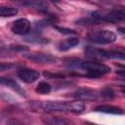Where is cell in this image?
<instances>
[{
	"label": "cell",
	"instance_id": "6da1fadb",
	"mask_svg": "<svg viewBox=\"0 0 125 125\" xmlns=\"http://www.w3.org/2000/svg\"><path fill=\"white\" fill-rule=\"evenodd\" d=\"M37 108L46 111H62V112H73L81 113L85 109V104L82 102H43L33 103Z\"/></svg>",
	"mask_w": 125,
	"mask_h": 125
},
{
	"label": "cell",
	"instance_id": "7a4b0ae2",
	"mask_svg": "<svg viewBox=\"0 0 125 125\" xmlns=\"http://www.w3.org/2000/svg\"><path fill=\"white\" fill-rule=\"evenodd\" d=\"M80 68L86 72V76L91 78H98L110 72L109 66L97 62H81Z\"/></svg>",
	"mask_w": 125,
	"mask_h": 125
},
{
	"label": "cell",
	"instance_id": "3957f363",
	"mask_svg": "<svg viewBox=\"0 0 125 125\" xmlns=\"http://www.w3.org/2000/svg\"><path fill=\"white\" fill-rule=\"evenodd\" d=\"M88 39L95 44H110L113 43L116 40V35L107 29H101V30H95L88 34Z\"/></svg>",
	"mask_w": 125,
	"mask_h": 125
},
{
	"label": "cell",
	"instance_id": "277c9868",
	"mask_svg": "<svg viewBox=\"0 0 125 125\" xmlns=\"http://www.w3.org/2000/svg\"><path fill=\"white\" fill-rule=\"evenodd\" d=\"M30 27H31V24L27 19H19L12 23L11 30L14 34L25 35L29 33Z\"/></svg>",
	"mask_w": 125,
	"mask_h": 125
},
{
	"label": "cell",
	"instance_id": "5b68a950",
	"mask_svg": "<svg viewBox=\"0 0 125 125\" xmlns=\"http://www.w3.org/2000/svg\"><path fill=\"white\" fill-rule=\"evenodd\" d=\"M72 97L83 101H94L99 98V94L97 91L90 88H80L72 93Z\"/></svg>",
	"mask_w": 125,
	"mask_h": 125
},
{
	"label": "cell",
	"instance_id": "8992f818",
	"mask_svg": "<svg viewBox=\"0 0 125 125\" xmlns=\"http://www.w3.org/2000/svg\"><path fill=\"white\" fill-rule=\"evenodd\" d=\"M18 76L25 83H33L39 78L40 74L34 69L21 68L18 70Z\"/></svg>",
	"mask_w": 125,
	"mask_h": 125
},
{
	"label": "cell",
	"instance_id": "52a82bcc",
	"mask_svg": "<svg viewBox=\"0 0 125 125\" xmlns=\"http://www.w3.org/2000/svg\"><path fill=\"white\" fill-rule=\"evenodd\" d=\"M92 18L100 21L101 22L104 21V22H116L118 21L117 19L115 18V16L113 15V13L110 11H102V10H99V11H95L93 12L92 14Z\"/></svg>",
	"mask_w": 125,
	"mask_h": 125
},
{
	"label": "cell",
	"instance_id": "ba28073f",
	"mask_svg": "<svg viewBox=\"0 0 125 125\" xmlns=\"http://www.w3.org/2000/svg\"><path fill=\"white\" fill-rule=\"evenodd\" d=\"M27 59H29L32 62H40V63H52L57 61V59L50 55V54H43V53H34L26 56Z\"/></svg>",
	"mask_w": 125,
	"mask_h": 125
},
{
	"label": "cell",
	"instance_id": "9c48e42d",
	"mask_svg": "<svg viewBox=\"0 0 125 125\" xmlns=\"http://www.w3.org/2000/svg\"><path fill=\"white\" fill-rule=\"evenodd\" d=\"M78 44H79V38H77V37H70V38H67V39L60 42L58 48H59L60 51L65 52V51H68L69 49L75 47Z\"/></svg>",
	"mask_w": 125,
	"mask_h": 125
},
{
	"label": "cell",
	"instance_id": "30bf717a",
	"mask_svg": "<svg viewBox=\"0 0 125 125\" xmlns=\"http://www.w3.org/2000/svg\"><path fill=\"white\" fill-rule=\"evenodd\" d=\"M96 111H100V112H104V113H111V114H122L123 110L118 107V106H114L111 104H103V105H99L95 108Z\"/></svg>",
	"mask_w": 125,
	"mask_h": 125
},
{
	"label": "cell",
	"instance_id": "8fae6325",
	"mask_svg": "<svg viewBox=\"0 0 125 125\" xmlns=\"http://www.w3.org/2000/svg\"><path fill=\"white\" fill-rule=\"evenodd\" d=\"M42 119L44 123L51 124V125H66L71 123L69 120H66L64 118H61L58 116H46V117H43Z\"/></svg>",
	"mask_w": 125,
	"mask_h": 125
},
{
	"label": "cell",
	"instance_id": "7c38bea8",
	"mask_svg": "<svg viewBox=\"0 0 125 125\" xmlns=\"http://www.w3.org/2000/svg\"><path fill=\"white\" fill-rule=\"evenodd\" d=\"M0 81H1L2 84H4V85L8 86L9 88L13 89L14 91H16L17 93H19L20 95L24 96V91H23V90L20 87V85H19L18 83H16L14 80L9 79V78H5V77H1V78H0Z\"/></svg>",
	"mask_w": 125,
	"mask_h": 125
},
{
	"label": "cell",
	"instance_id": "4fadbf2b",
	"mask_svg": "<svg viewBox=\"0 0 125 125\" xmlns=\"http://www.w3.org/2000/svg\"><path fill=\"white\" fill-rule=\"evenodd\" d=\"M111 12L113 13V15L115 16V18L117 19V21H125V6H114L111 9Z\"/></svg>",
	"mask_w": 125,
	"mask_h": 125
},
{
	"label": "cell",
	"instance_id": "5bb4252c",
	"mask_svg": "<svg viewBox=\"0 0 125 125\" xmlns=\"http://www.w3.org/2000/svg\"><path fill=\"white\" fill-rule=\"evenodd\" d=\"M18 9L14 8V7H6V6H2L0 7V16L1 17H13L16 16L18 14Z\"/></svg>",
	"mask_w": 125,
	"mask_h": 125
},
{
	"label": "cell",
	"instance_id": "9a60e30c",
	"mask_svg": "<svg viewBox=\"0 0 125 125\" xmlns=\"http://www.w3.org/2000/svg\"><path fill=\"white\" fill-rule=\"evenodd\" d=\"M52 90V87L49 83L45 82V81H41L38 83V85L36 86L35 88V91L38 93V94H42V95H45V94H49Z\"/></svg>",
	"mask_w": 125,
	"mask_h": 125
},
{
	"label": "cell",
	"instance_id": "2e32d148",
	"mask_svg": "<svg viewBox=\"0 0 125 125\" xmlns=\"http://www.w3.org/2000/svg\"><path fill=\"white\" fill-rule=\"evenodd\" d=\"M100 95L104 98V99H107V100H112L114 97H115V92L113 91V89L109 86H105L104 87L101 92H100Z\"/></svg>",
	"mask_w": 125,
	"mask_h": 125
},
{
	"label": "cell",
	"instance_id": "e0dca14e",
	"mask_svg": "<svg viewBox=\"0 0 125 125\" xmlns=\"http://www.w3.org/2000/svg\"><path fill=\"white\" fill-rule=\"evenodd\" d=\"M77 24H80V25H93V24H99L101 21L92 18V19H89V18H84V19H80L78 21H76Z\"/></svg>",
	"mask_w": 125,
	"mask_h": 125
},
{
	"label": "cell",
	"instance_id": "ac0fdd59",
	"mask_svg": "<svg viewBox=\"0 0 125 125\" xmlns=\"http://www.w3.org/2000/svg\"><path fill=\"white\" fill-rule=\"evenodd\" d=\"M44 76L47 77V78H63L64 75L63 74H61V73H53V72H48V71H45L44 72Z\"/></svg>",
	"mask_w": 125,
	"mask_h": 125
},
{
	"label": "cell",
	"instance_id": "d6986e66",
	"mask_svg": "<svg viewBox=\"0 0 125 125\" xmlns=\"http://www.w3.org/2000/svg\"><path fill=\"white\" fill-rule=\"evenodd\" d=\"M55 28L63 34H75L76 33L74 30L69 29V28H64V27H60V26H55Z\"/></svg>",
	"mask_w": 125,
	"mask_h": 125
},
{
	"label": "cell",
	"instance_id": "ffe728a7",
	"mask_svg": "<svg viewBox=\"0 0 125 125\" xmlns=\"http://www.w3.org/2000/svg\"><path fill=\"white\" fill-rule=\"evenodd\" d=\"M121 69H119V70H117V74L120 76V77H122V78H124L125 79V66H122L121 65Z\"/></svg>",
	"mask_w": 125,
	"mask_h": 125
},
{
	"label": "cell",
	"instance_id": "44dd1931",
	"mask_svg": "<svg viewBox=\"0 0 125 125\" xmlns=\"http://www.w3.org/2000/svg\"><path fill=\"white\" fill-rule=\"evenodd\" d=\"M117 30H118L120 33H122V34H125V27H122V26H120V27H118V28H117Z\"/></svg>",
	"mask_w": 125,
	"mask_h": 125
},
{
	"label": "cell",
	"instance_id": "7402d4cb",
	"mask_svg": "<svg viewBox=\"0 0 125 125\" xmlns=\"http://www.w3.org/2000/svg\"><path fill=\"white\" fill-rule=\"evenodd\" d=\"M121 92H122V94L125 96V85L121 86Z\"/></svg>",
	"mask_w": 125,
	"mask_h": 125
},
{
	"label": "cell",
	"instance_id": "603a6c76",
	"mask_svg": "<svg viewBox=\"0 0 125 125\" xmlns=\"http://www.w3.org/2000/svg\"><path fill=\"white\" fill-rule=\"evenodd\" d=\"M13 1H22V2H24V3L26 2V0H13Z\"/></svg>",
	"mask_w": 125,
	"mask_h": 125
}]
</instances>
